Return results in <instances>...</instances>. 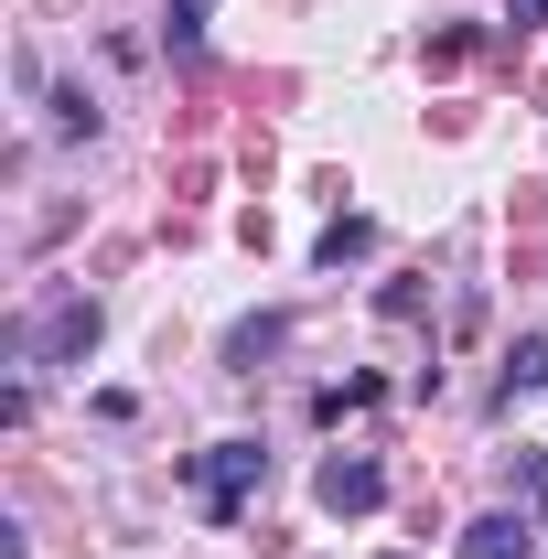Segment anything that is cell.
<instances>
[{"label":"cell","instance_id":"obj_1","mask_svg":"<svg viewBox=\"0 0 548 559\" xmlns=\"http://www.w3.org/2000/svg\"><path fill=\"white\" fill-rule=\"evenodd\" d=\"M97 334H108V312H97L86 290H65V301H44L33 323H11L0 345H11V366H86Z\"/></svg>","mask_w":548,"mask_h":559},{"label":"cell","instance_id":"obj_2","mask_svg":"<svg viewBox=\"0 0 548 559\" xmlns=\"http://www.w3.org/2000/svg\"><path fill=\"white\" fill-rule=\"evenodd\" d=\"M259 485H270V452H259V441H215V452H194V495H205L215 527H237Z\"/></svg>","mask_w":548,"mask_h":559},{"label":"cell","instance_id":"obj_3","mask_svg":"<svg viewBox=\"0 0 548 559\" xmlns=\"http://www.w3.org/2000/svg\"><path fill=\"white\" fill-rule=\"evenodd\" d=\"M312 495H323L334 516H377V506H388V463H377V452H334V463L312 474Z\"/></svg>","mask_w":548,"mask_h":559},{"label":"cell","instance_id":"obj_4","mask_svg":"<svg viewBox=\"0 0 548 559\" xmlns=\"http://www.w3.org/2000/svg\"><path fill=\"white\" fill-rule=\"evenodd\" d=\"M463 559H538V516H516V506H495L463 527Z\"/></svg>","mask_w":548,"mask_h":559},{"label":"cell","instance_id":"obj_5","mask_svg":"<svg viewBox=\"0 0 548 559\" xmlns=\"http://www.w3.org/2000/svg\"><path fill=\"white\" fill-rule=\"evenodd\" d=\"M215 33V0H162V44H172V66H194Z\"/></svg>","mask_w":548,"mask_h":559},{"label":"cell","instance_id":"obj_6","mask_svg":"<svg viewBox=\"0 0 548 559\" xmlns=\"http://www.w3.org/2000/svg\"><path fill=\"white\" fill-rule=\"evenodd\" d=\"M538 388H548V334H516V355H505V409L538 399Z\"/></svg>","mask_w":548,"mask_h":559},{"label":"cell","instance_id":"obj_7","mask_svg":"<svg viewBox=\"0 0 548 559\" xmlns=\"http://www.w3.org/2000/svg\"><path fill=\"white\" fill-rule=\"evenodd\" d=\"M44 130L55 140H97V97H86V86H55V97H44Z\"/></svg>","mask_w":548,"mask_h":559},{"label":"cell","instance_id":"obj_8","mask_svg":"<svg viewBox=\"0 0 548 559\" xmlns=\"http://www.w3.org/2000/svg\"><path fill=\"white\" fill-rule=\"evenodd\" d=\"M366 248H377V226H366V215H334V226L312 237V259H323V270H344V259H366Z\"/></svg>","mask_w":548,"mask_h":559},{"label":"cell","instance_id":"obj_9","mask_svg":"<svg viewBox=\"0 0 548 559\" xmlns=\"http://www.w3.org/2000/svg\"><path fill=\"white\" fill-rule=\"evenodd\" d=\"M516 495H527V516L548 527V452L538 441H516Z\"/></svg>","mask_w":548,"mask_h":559},{"label":"cell","instance_id":"obj_10","mask_svg":"<svg viewBox=\"0 0 548 559\" xmlns=\"http://www.w3.org/2000/svg\"><path fill=\"white\" fill-rule=\"evenodd\" d=\"M505 11H516V33H527V22H548V0H505Z\"/></svg>","mask_w":548,"mask_h":559}]
</instances>
